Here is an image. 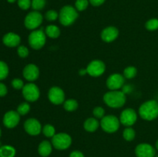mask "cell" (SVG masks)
<instances>
[{"instance_id": "obj_1", "label": "cell", "mask_w": 158, "mask_h": 157, "mask_svg": "<svg viewBox=\"0 0 158 157\" xmlns=\"http://www.w3.org/2000/svg\"><path fill=\"white\" fill-rule=\"evenodd\" d=\"M126 100V94L123 91L111 90L103 95V101L106 106L114 109H117L124 106Z\"/></svg>"}, {"instance_id": "obj_2", "label": "cell", "mask_w": 158, "mask_h": 157, "mask_svg": "<svg viewBox=\"0 0 158 157\" xmlns=\"http://www.w3.org/2000/svg\"><path fill=\"white\" fill-rule=\"evenodd\" d=\"M139 115L143 119L151 121L158 117V102L149 100L143 103L139 108Z\"/></svg>"}, {"instance_id": "obj_3", "label": "cell", "mask_w": 158, "mask_h": 157, "mask_svg": "<svg viewBox=\"0 0 158 157\" xmlns=\"http://www.w3.org/2000/svg\"><path fill=\"white\" fill-rule=\"evenodd\" d=\"M78 16V11L69 5L63 6L59 12V19L60 23L64 26H69L73 24Z\"/></svg>"}, {"instance_id": "obj_4", "label": "cell", "mask_w": 158, "mask_h": 157, "mask_svg": "<svg viewBox=\"0 0 158 157\" xmlns=\"http://www.w3.org/2000/svg\"><path fill=\"white\" fill-rule=\"evenodd\" d=\"M29 44L32 49L39 50L45 46L46 42V35L42 29L33 30L28 38Z\"/></svg>"}, {"instance_id": "obj_5", "label": "cell", "mask_w": 158, "mask_h": 157, "mask_svg": "<svg viewBox=\"0 0 158 157\" xmlns=\"http://www.w3.org/2000/svg\"><path fill=\"white\" fill-rule=\"evenodd\" d=\"M120 119L114 115H105L100 121L102 129L108 133H114L117 132L120 128Z\"/></svg>"}, {"instance_id": "obj_6", "label": "cell", "mask_w": 158, "mask_h": 157, "mask_svg": "<svg viewBox=\"0 0 158 157\" xmlns=\"http://www.w3.org/2000/svg\"><path fill=\"white\" fill-rule=\"evenodd\" d=\"M72 144V138L70 135L65 132H60L52 138V145L58 150L67 149Z\"/></svg>"}, {"instance_id": "obj_7", "label": "cell", "mask_w": 158, "mask_h": 157, "mask_svg": "<svg viewBox=\"0 0 158 157\" xmlns=\"http://www.w3.org/2000/svg\"><path fill=\"white\" fill-rule=\"evenodd\" d=\"M43 20V15L39 11H32L26 15L24 20V25L26 29L29 30H35L42 24Z\"/></svg>"}, {"instance_id": "obj_8", "label": "cell", "mask_w": 158, "mask_h": 157, "mask_svg": "<svg viewBox=\"0 0 158 157\" xmlns=\"http://www.w3.org/2000/svg\"><path fill=\"white\" fill-rule=\"evenodd\" d=\"M22 93L25 99L28 102H35L39 99L40 96V89L34 83H27L22 89Z\"/></svg>"}, {"instance_id": "obj_9", "label": "cell", "mask_w": 158, "mask_h": 157, "mask_svg": "<svg viewBox=\"0 0 158 157\" xmlns=\"http://www.w3.org/2000/svg\"><path fill=\"white\" fill-rule=\"evenodd\" d=\"M106 70V66L101 60L95 59L89 63L86 67L87 74L93 77H99L103 75Z\"/></svg>"}, {"instance_id": "obj_10", "label": "cell", "mask_w": 158, "mask_h": 157, "mask_svg": "<svg viewBox=\"0 0 158 157\" xmlns=\"http://www.w3.org/2000/svg\"><path fill=\"white\" fill-rule=\"evenodd\" d=\"M137 112H135L132 108H128V109H124L123 112L120 113V122L121 124L127 127H131V126L137 122Z\"/></svg>"}, {"instance_id": "obj_11", "label": "cell", "mask_w": 158, "mask_h": 157, "mask_svg": "<svg viewBox=\"0 0 158 157\" xmlns=\"http://www.w3.org/2000/svg\"><path fill=\"white\" fill-rule=\"evenodd\" d=\"M124 76L121 74L114 73L106 79V86L110 90H118L124 86Z\"/></svg>"}, {"instance_id": "obj_12", "label": "cell", "mask_w": 158, "mask_h": 157, "mask_svg": "<svg viewBox=\"0 0 158 157\" xmlns=\"http://www.w3.org/2000/svg\"><path fill=\"white\" fill-rule=\"evenodd\" d=\"M24 129L29 135H38L43 130L41 123L38 119L34 118L28 119L24 123Z\"/></svg>"}, {"instance_id": "obj_13", "label": "cell", "mask_w": 158, "mask_h": 157, "mask_svg": "<svg viewBox=\"0 0 158 157\" xmlns=\"http://www.w3.org/2000/svg\"><path fill=\"white\" fill-rule=\"evenodd\" d=\"M49 101L54 105H60L65 102L64 91L58 86H53L48 92Z\"/></svg>"}, {"instance_id": "obj_14", "label": "cell", "mask_w": 158, "mask_h": 157, "mask_svg": "<svg viewBox=\"0 0 158 157\" xmlns=\"http://www.w3.org/2000/svg\"><path fill=\"white\" fill-rule=\"evenodd\" d=\"M137 157H155L156 150L154 146L148 143H140L135 149Z\"/></svg>"}, {"instance_id": "obj_15", "label": "cell", "mask_w": 158, "mask_h": 157, "mask_svg": "<svg viewBox=\"0 0 158 157\" xmlns=\"http://www.w3.org/2000/svg\"><path fill=\"white\" fill-rule=\"evenodd\" d=\"M20 121V115L17 111H9L3 117V124L8 129L15 128Z\"/></svg>"}, {"instance_id": "obj_16", "label": "cell", "mask_w": 158, "mask_h": 157, "mask_svg": "<svg viewBox=\"0 0 158 157\" xmlns=\"http://www.w3.org/2000/svg\"><path fill=\"white\" fill-rule=\"evenodd\" d=\"M23 75L26 80L34 82L40 76V69L35 64H28L25 66L23 71Z\"/></svg>"}, {"instance_id": "obj_17", "label": "cell", "mask_w": 158, "mask_h": 157, "mask_svg": "<svg viewBox=\"0 0 158 157\" xmlns=\"http://www.w3.org/2000/svg\"><path fill=\"white\" fill-rule=\"evenodd\" d=\"M119 35V30L114 26H108L103 29L101 32V38L105 42H112L117 39Z\"/></svg>"}, {"instance_id": "obj_18", "label": "cell", "mask_w": 158, "mask_h": 157, "mask_svg": "<svg viewBox=\"0 0 158 157\" xmlns=\"http://www.w3.org/2000/svg\"><path fill=\"white\" fill-rule=\"evenodd\" d=\"M2 42L8 47H16L21 42L19 35L14 32H9L3 36Z\"/></svg>"}, {"instance_id": "obj_19", "label": "cell", "mask_w": 158, "mask_h": 157, "mask_svg": "<svg viewBox=\"0 0 158 157\" xmlns=\"http://www.w3.org/2000/svg\"><path fill=\"white\" fill-rule=\"evenodd\" d=\"M52 145L47 140L42 141L38 146V152L42 157H47L52 153Z\"/></svg>"}, {"instance_id": "obj_20", "label": "cell", "mask_w": 158, "mask_h": 157, "mask_svg": "<svg viewBox=\"0 0 158 157\" xmlns=\"http://www.w3.org/2000/svg\"><path fill=\"white\" fill-rule=\"evenodd\" d=\"M100 123L96 118H89L83 123V128L89 132H94L98 129Z\"/></svg>"}, {"instance_id": "obj_21", "label": "cell", "mask_w": 158, "mask_h": 157, "mask_svg": "<svg viewBox=\"0 0 158 157\" xmlns=\"http://www.w3.org/2000/svg\"><path fill=\"white\" fill-rule=\"evenodd\" d=\"M15 149L9 145L0 146V157H15Z\"/></svg>"}, {"instance_id": "obj_22", "label": "cell", "mask_w": 158, "mask_h": 157, "mask_svg": "<svg viewBox=\"0 0 158 157\" xmlns=\"http://www.w3.org/2000/svg\"><path fill=\"white\" fill-rule=\"evenodd\" d=\"M46 36L49 37L51 38H56L60 35V29L58 26L55 25H49L46 28Z\"/></svg>"}, {"instance_id": "obj_23", "label": "cell", "mask_w": 158, "mask_h": 157, "mask_svg": "<svg viewBox=\"0 0 158 157\" xmlns=\"http://www.w3.org/2000/svg\"><path fill=\"white\" fill-rule=\"evenodd\" d=\"M78 102L75 99H68L63 103V107H64L65 110L67 112H73L76 111L78 108Z\"/></svg>"}, {"instance_id": "obj_24", "label": "cell", "mask_w": 158, "mask_h": 157, "mask_svg": "<svg viewBox=\"0 0 158 157\" xmlns=\"http://www.w3.org/2000/svg\"><path fill=\"white\" fill-rule=\"evenodd\" d=\"M123 136L126 141L131 142L134 140L136 136V132L133 128L127 127L124 129L123 132Z\"/></svg>"}, {"instance_id": "obj_25", "label": "cell", "mask_w": 158, "mask_h": 157, "mask_svg": "<svg viewBox=\"0 0 158 157\" xmlns=\"http://www.w3.org/2000/svg\"><path fill=\"white\" fill-rule=\"evenodd\" d=\"M43 133L48 138H52L56 135V129L53 126L50 124H46L43 128Z\"/></svg>"}, {"instance_id": "obj_26", "label": "cell", "mask_w": 158, "mask_h": 157, "mask_svg": "<svg viewBox=\"0 0 158 157\" xmlns=\"http://www.w3.org/2000/svg\"><path fill=\"white\" fill-rule=\"evenodd\" d=\"M137 70L134 66H127L123 71V76L124 78L131 79L137 75Z\"/></svg>"}, {"instance_id": "obj_27", "label": "cell", "mask_w": 158, "mask_h": 157, "mask_svg": "<svg viewBox=\"0 0 158 157\" xmlns=\"http://www.w3.org/2000/svg\"><path fill=\"white\" fill-rule=\"evenodd\" d=\"M46 5V0H32L31 7L34 11H40L45 8Z\"/></svg>"}, {"instance_id": "obj_28", "label": "cell", "mask_w": 158, "mask_h": 157, "mask_svg": "<svg viewBox=\"0 0 158 157\" xmlns=\"http://www.w3.org/2000/svg\"><path fill=\"white\" fill-rule=\"evenodd\" d=\"M89 3V0H77L75 2V8L78 12H83L87 9Z\"/></svg>"}, {"instance_id": "obj_29", "label": "cell", "mask_w": 158, "mask_h": 157, "mask_svg": "<svg viewBox=\"0 0 158 157\" xmlns=\"http://www.w3.org/2000/svg\"><path fill=\"white\" fill-rule=\"evenodd\" d=\"M9 75V67L5 62L0 61V80H3Z\"/></svg>"}, {"instance_id": "obj_30", "label": "cell", "mask_w": 158, "mask_h": 157, "mask_svg": "<svg viewBox=\"0 0 158 157\" xmlns=\"http://www.w3.org/2000/svg\"><path fill=\"white\" fill-rule=\"evenodd\" d=\"M30 111V105L28 103H22L17 108V112L20 115H25Z\"/></svg>"}, {"instance_id": "obj_31", "label": "cell", "mask_w": 158, "mask_h": 157, "mask_svg": "<svg viewBox=\"0 0 158 157\" xmlns=\"http://www.w3.org/2000/svg\"><path fill=\"white\" fill-rule=\"evenodd\" d=\"M145 27L149 31H155L158 29V19L151 18L145 23Z\"/></svg>"}, {"instance_id": "obj_32", "label": "cell", "mask_w": 158, "mask_h": 157, "mask_svg": "<svg viewBox=\"0 0 158 157\" xmlns=\"http://www.w3.org/2000/svg\"><path fill=\"white\" fill-rule=\"evenodd\" d=\"M46 20L49 22H53L55 20H56L57 18H59V13L55 10H49L46 12V15H45Z\"/></svg>"}, {"instance_id": "obj_33", "label": "cell", "mask_w": 158, "mask_h": 157, "mask_svg": "<svg viewBox=\"0 0 158 157\" xmlns=\"http://www.w3.org/2000/svg\"><path fill=\"white\" fill-rule=\"evenodd\" d=\"M19 7L23 10H27L32 6V0H17Z\"/></svg>"}, {"instance_id": "obj_34", "label": "cell", "mask_w": 158, "mask_h": 157, "mask_svg": "<svg viewBox=\"0 0 158 157\" xmlns=\"http://www.w3.org/2000/svg\"><path fill=\"white\" fill-rule=\"evenodd\" d=\"M93 113H94V115L96 119H102L103 117H104L105 110L101 106H97V107L94 108Z\"/></svg>"}, {"instance_id": "obj_35", "label": "cell", "mask_w": 158, "mask_h": 157, "mask_svg": "<svg viewBox=\"0 0 158 157\" xmlns=\"http://www.w3.org/2000/svg\"><path fill=\"white\" fill-rule=\"evenodd\" d=\"M17 53L21 58H26L29 55V49L26 46H19L17 49Z\"/></svg>"}, {"instance_id": "obj_36", "label": "cell", "mask_w": 158, "mask_h": 157, "mask_svg": "<svg viewBox=\"0 0 158 157\" xmlns=\"http://www.w3.org/2000/svg\"><path fill=\"white\" fill-rule=\"evenodd\" d=\"M12 86L15 89H23L25 85L23 80L20 79V78H15L12 81Z\"/></svg>"}, {"instance_id": "obj_37", "label": "cell", "mask_w": 158, "mask_h": 157, "mask_svg": "<svg viewBox=\"0 0 158 157\" xmlns=\"http://www.w3.org/2000/svg\"><path fill=\"white\" fill-rule=\"evenodd\" d=\"M7 92H8V90L6 85L0 83V97L5 96V95L7 94Z\"/></svg>"}, {"instance_id": "obj_38", "label": "cell", "mask_w": 158, "mask_h": 157, "mask_svg": "<svg viewBox=\"0 0 158 157\" xmlns=\"http://www.w3.org/2000/svg\"><path fill=\"white\" fill-rule=\"evenodd\" d=\"M106 0H89V3L94 6H100L105 2Z\"/></svg>"}, {"instance_id": "obj_39", "label": "cell", "mask_w": 158, "mask_h": 157, "mask_svg": "<svg viewBox=\"0 0 158 157\" xmlns=\"http://www.w3.org/2000/svg\"><path fill=\"white\" fill-rule=\"evenodd\" d=\"M69 157H85L84 155L82 152L79 150H75L71 152V153L69 154Z\"/></svg>"}, {"instance_id": "obj_40", "label": "cell", "mask_w": 158, "mask_h": 157, "mask_svg": "<svg viewBox=\"0 0 158 157\" xmlns=\"http://www.w3.org/2000/svg\"><path fill=\"white\" fill-rule=\"evenodd\" d=\"M122 88H123V92H124L125 94L129 93V92H131L133 89L132 86H131V85H124Z\"/></svg>"}, {"instance_id": "obj_41", "label": "cell", "mask_w": 158, "mask_h": 157, "mask_svg": "<svg viewBox=\"0 0 158 157\" xmlns=\"http://www.w3.org/2000/svg\"><path fill=\"white\" fill-rule=\"evenodd\" d=\"M87 73V71H86V69H82L79 71V74L80 75H84Z\"/></svg>"}, {"instance_id": "obj_42", "label": "cell", "mask_w": 158, "mask_h": 157, "mask_svg": "<svg viewBox=\"0 0 158 157\" xmlns=\"http://www.w3.org/2000/svg\"><path fill=\"white\" fill-rule=\"evenodd\" d=\"M16 1L17 0H7L8 2H9V3H14L15 2H16Z\"/></svg>"}, {"instance_id": "obj_43", "label": "cell", "mask_w": 158, "mask_h": 157, "mask_svg": "<svg viewBox=\"0 0 158 157\" xmlns=\"http://www.w3.org/2000/svg\"><path fill=\"white\" fill-rule=\"evenodd\" d=\"M155 146H156V149L158 150V139L157 140V142H156V144H155Z\"/></svg>"}, {"instance_id": "obj_44", "label": "cell", "mask_w": 158, "mask_h": 157, "mask_svg": "<svg viewBox=\"0 0 158 157\" xmlns=\"http://www.w3.org/2000/svg\"><path fill=\"white\" fill-rule=\"evenodd\" d=\"M0 136H1V129H0Z\"/></svg>"}, {"instance_id": "obj_45", "label": "cell", "mask_w": 158, "mask_h": 157, "mask_svg": "<svg viewBox=\"0 0 158 157\" xmlns=\"http://www.w3.org/2000/svg\"><path fill=\"white\" fill-rule=\"evenodd\" d=\"M155 157H158V155H157V156H155Z\"/></svg>"}]
</instances>
